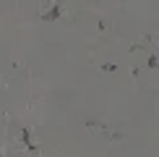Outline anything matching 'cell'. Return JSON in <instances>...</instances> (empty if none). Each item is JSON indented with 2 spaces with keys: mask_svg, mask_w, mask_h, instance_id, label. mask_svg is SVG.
Returning <instances> with one entry per match:
<instances>
[{
  "mask_svg": "<svg viewBox=\"0 0 159 157\" xmlns=\"http://www.w3.org/2000/svg\"><path fill=\"white\" fill-rule=\"evenodd\" d=\"M151 65H154V68H159V60H157V58H151V60H149Z\"/></svg>",
  "mask_w": 159,
  "mask_h": 157,
  "instance_id": "1",
  "label": "cell"
}]
</instances>
